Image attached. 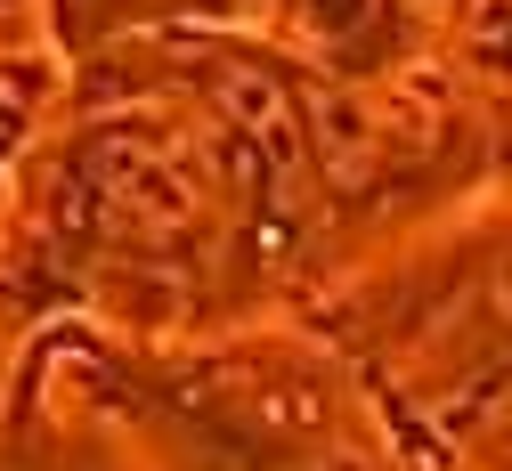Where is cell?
I'll list each match as a JSON object with an SVG mask.
<instances>
[{"label": "cell", "mask_w": 512, "mask_h": 471, "mask_svg": "<svg viewBox=\"0 0 512 471\" xmlns=\"http://www.w3.org/2000/svg\"><path fill=\"white\" fill-rule=\"evenodd\" d=\"M382 366L431 415H456L472 390L512 374V228L447 252L407 301L382 317Z\"/></svg>", "instance_id": "obj_1"}, {"label": "cell", "mask_w": 512, "mask_h": 471, "mask_svg": "<svg viewBox=\"0 0 512 471\" xmlns=\"http://www.w3.org/2000/svg\"><path fill=\"white\" fill-rule=\"evenodd\" d=\"M293 49L334 82H391L415 49L423 0H269Z\"/></svg>", "instance_id": "obj_2"}]
</instances>
